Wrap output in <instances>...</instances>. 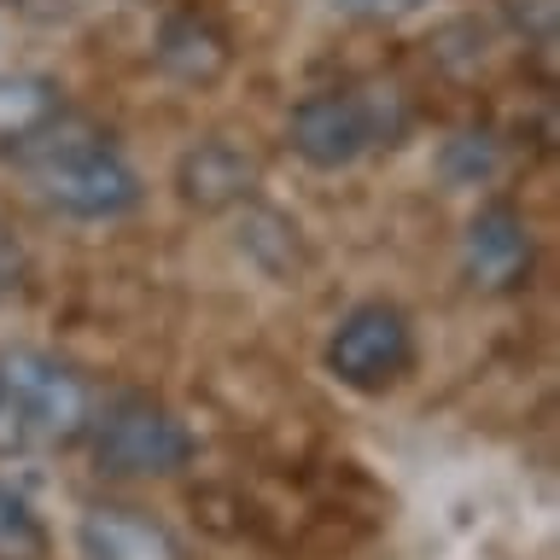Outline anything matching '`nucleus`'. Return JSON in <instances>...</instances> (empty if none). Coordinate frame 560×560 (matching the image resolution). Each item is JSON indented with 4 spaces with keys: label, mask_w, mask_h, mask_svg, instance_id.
Returning a JSON list of instances; mask_svg holds the SVG:
<instances>
[{
    "label": "nucleus",
    "mask_w": 560,
    "mask_h": 560,
    "mask_svg": "<svg viewBox=\"0 0 560 560\" xmlns=\"http://www.w3.org/2000/svg\"><path fill=\"white\" fill-rule=\"evenodd\" d=\"M402 129H409V112H402V100L392 88H385V94L327 88V94L298 100L292 117H287V140L310 170H350L362 152L392 147Z\"/></svg>",
    "instance_id": "f257e3e1"
},
{
    "label": "nucleus",
    "mask_w": 560,
    "mask_h": 560,
    "mask_svg": "<svg viewBox=\"0 0 560 560\" xmlns=\"http://www.w3.org/2000/svg\"><path fill=\"white\" fill-rule=\"evenodd\" d=\"M0 392L18 409V427H24L30 450H65L82 444L88 427H94V385H88L70 362L47 357V350H0Z\"/></svg>",
    "instance_id": "f03ea898"
},
{
    "label": "nucleus",
    "mask_w": 560,
    "mask_h": 560,
    "mask_svg": "<svg viewBox=\"0 0 560 560\" xmlns=\"http://www.w3.org/2000/svg\"><path fill=\"white\" fill-rule=\"evenodd\" d=\"M94 462L112 479H175L192 467V432L152 397H112L94 409Z\"/></svg>",
    "instance_id": "7ed1b4c3"
},
{
    "label": "nucleus",
    "mask_w": 560,
    "mask_h": 560,
    "mask_svg": "<svg viewBox=\"0 0 560 560\" xmlns=\"http://www.w3.org/2000/svg\"><path fill=\"white\" fill-rule=\"evenodd\" d=\"M30 187L77 222H117L140 205L135 164L100 140H65V147L30 158Z\"/></svg>",
    "instance_id": "20e7f679"
},
{
    "label": "nucleus",
    "mask_w": 560,
    "mask_h": 560,
    "mask_svg": "<svg viewBox=\"0 0 560 560\" xmlns=\"http://www.w3.org/2000/svg\"><path fill=\"white\" fill-rule=\"evenodd\" d=\"M327 374L345 392L380 397L415 368V327L397 304H357L327 332Z\"/></svg>",
    "instance_id": "39448f33"
},
{
    "label": "nucleus",
    "mask_w": 560,
    "mask_h": 560,
    "mask_svg": "<svg viewBox=\"0 0 560 560\" xmlns=\"http://www.w3.org/2000/svg\"><path fill=\"white\" fill-rule=\"evenodd\" d=\"M257 187H262V164L234 135H205L175 158V199L199 210V217H222V210L252 205Z\"/></svg>",
    "instance_id": "423d86ee"
},
{
    "label": "nucleus",
    "mask_w": 560,
    "mask_h": 560,
    "mask_svg": "<svg viewBox=\"0 0 560 560\" xmlns=\"http://www.w3.org/2000/svg\"><path fill=\"white\" fill-rule=\"evenodd\" d=\"M532 228L520 222V210L508 205H485L462 234V275L472 292H520L532 275Z\"/></svg>",
    "instance_id": "0eeeda50"
},
{
    "label": "nucleus",
    "mask_w": 560,
    "mask_h": 560,
    "mask_svg": "<svg viewBox=\"0 0 560 560\" xmlns=\"http://www.w3.org/2000/svg\"><path fill=\"white\" fill-rule=\"evenodd\" d=\"M82 560H187L182 537L135 502H88L77 520Z\"/></svg>",
    "instance_id": "6e6552de"
},
{
    "label": "nucleus",
    "mask_w": 560,
    "mask_h": 560,
    "mask_svg": "<svg viewBox=\"0 0 560 560\" xmlns=\"http://www.w3.org/2000/svg\"><path fill=\"white\" fill-rule=\"evenodd\" d=\"M152 52H158V65H164L175 82H187V88L222 82L228 65H234L228 30L217 24V18H205V12H170L164 24H158Z\"/></svg>",
    "instance_id": "1a4fd4ad"
},
{
    "label": "nucleus",
    "mask_w": 560,
    "mask_h": 560,
    "mask_svg": "<svg viewBox=\"0 0 560 560\" xmlns=\"http://www.w3.org/2000/svg\"><path fill=\"white\" fill-rule=\"evenodd\" d=\"M65 112V94L52 77H35V70H18V77H0V147H24V140H42Z\"/></svg>",
    "instance_id": "9d476101"
},
{
    "label": "nucleus",
    "mask_w": 560,
    "mask_h": 560,
    "mask_svg": "<svg viewBox=\"0 0 560 560\" xmlns=\"http://www.w3.org/2000/svg\"><path fill=\"white\" fill-rule=\"evenodd\" d=\"M47 525L42 514L18 497L12 485H0V560H47Z\"/></svg>",
    "instance_id": "9b49d317"
},
{
    "label": "nucleus",
    "mask_w": 560,
    "mask_h": 560,
    "mask_svg": "<svg viewBox=\"0 0 560 560\" xmlns=\"http://www.w3.org/2000/svg\"><path fill=\"white\" fill-rule=\"evenodd\" d=\"M444 175L455 187H479L497 175V147H490L485 135H455L444 147Z\"/></svg>",
    "instance_id": "f8f14e48"
},
{
    "label": "nucleus",
    "mask_w": 560,
    "mask_h": 560,
    "mask_svg": "<svg viewBox=\"0 0 560 560\" xmlns=\"http://www.w3.org/2000/svg\"><path fill=\"white\" fill-rule=\"evenodd\" d=\"M350 18H368V24H402V18L427 12V0H332Z\"/></svg>",
    "instance_id": "ddd939ff"
},
{
    "label": "nucleus",
    "mask_w": 560,
    "mask_h": 560,
    "mask_svg": "<svg viewBox=\"0 0 560 560\" xmlns=\"http://www.w3.org/2000/svg\"><path fill=\"white\" fill-rule=\"evenodd\" d=\"M24 287V245H18V234L7 222H0V304Z\"/></svg>",
    "instance_id": "4468645a"
},
{
    "label": "nucleus",
    "mask_w": 560,
    "mask_h": 560,
    "mask_svg": "<svg viewBox=\"0 0 560 560\" xmlns=\"http://www.w3.org/2000/svg\"><path fill=\"white\" fill-rule=\"evenodd\" d=\"M24 450H30V438L18 427V409L7 402V392H0V455H24Z\"/></svg>",
    "instance_id": "2eb2a0df"
}]
</instances>
